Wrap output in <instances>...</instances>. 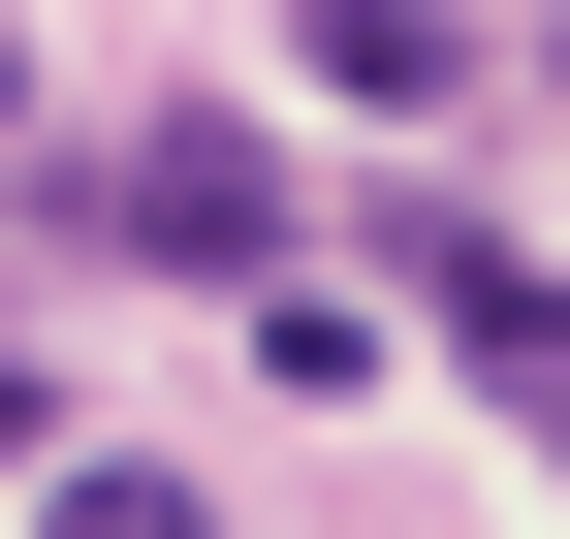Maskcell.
Listing matches in <instances>:
<instances>
[{
  "instance_id": "1",
  "label": "cell",
  "mask_w": 570,
  "mask_h": 539,
  "mask_svg": "<svg viewBox=\"0 0 570 539\" xmlns=\"http://www.w3.org/2000/svg\"><path fill=\"white\" fill-rule=\"evenodd\" d=\"M96 223H127V254H190V286H254V254H285V159L190 96V127H127V159H96Z\"/></svg>"
},
{
  "instance_id": "2",
  "label": "cell",
  "mask_w": 570,
  "mask_h": 539,
  "mask_svg": "<svg viewBox=\"0 0 570 539\" xmlns=\"http://www.w3.org/2000/svg\"><path fill=\"white\" fill-rule=\"evenodd\" d=\"M412 317H444V350H475V381H508V413L570 444V286H539L508 223H412Z\"/></svg>"
},
{
  "instance_id": "4",
  "label": "cell",
  "mask_w": 570,
  "mask_h": 539,
  "mask_svg": "<svg viewBox=\"0 0 570 539\" xmlns=\"http://www.w3.org/2000/svg\"><path fill=\"white\" fill-rule=\"evenodd\" d=\"M32 539H223V508H190V477H127V444H96V477H32Z\"/></svg>"
},
{
  "instance_id": "6",
  "label": "cell",
  "mask_w": 570,
  "mask_h": 539,
  "mask_svg": "<svg viewBox=\"0 0 570 539\" xmlns=\"http://www.w3.org/2000/svg\"><path fill=\"white\" fill-rule=\"evenodd\" d=\"M0 96H32V32H0Z\"/></svg>"
},
{
  "instance_id": "3",
  "label": "cell",
  "mask_w": 570,
  "mask_h": 539,
  "mask_svg": "<svg viewBox=\"0 0 570 539\" xmlns=\"http://www.w3.org/2000/svg\"><path fill=\"white\" fill-rule=\"evenodd\" d=\"M317 96H348V127H444L475 32H444V0H317Z\"/></svg>"
},
{
  "instance_id": "5",
  "label": "cell",
  "mask_w": 570,
  "mask_h": 539,
  "mask_svg": "<svg viewBox=\"0 0 570 539\" xmlns=\"http://www.w3.org/2000/svg\"><path fill=\"white\" fill-rule=\"evenodd\" d=\"M0 477H63V381H32V350H0Z\"/></svg>"
}]
</instances>
